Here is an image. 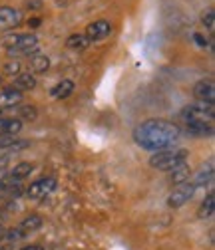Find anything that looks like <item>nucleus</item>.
I'll return each mask as SVG.
<instances>
[{
	"label": "nucleus",
	"instance_id": "nucleus-31",
	"mask_svg": "<svg viewBox=\"0 0 215 250\" xmlns=\"http://www.w3.org/2000/svg\"><path fill=\"white\" fill-rule=\"evenodd\" d=\"M0 111H2V109H0Z\"/></svg>",
	"mask_w": 215,
	"mask_h": 250
},
{
	"label": "nucleus",
	"instance_id": "nucleus-3",
	"mask_svg": "<svg viewBox=\"0 0 215 250\" xmlns=\"http://www.w3.org/2000/svg\"><path fill=\"white\" fill-rule=\"evenodd\" d=\"M0 46L6 48L8 56H26L34 54L38 48V38L34 34H10L0 40Z\"/></svg>",
	"mask_w": 215,
	"mask_h": 250
},
{
	"label": "nucleus",
	"instance_id": "nucleus-21",
	"mask_svg": "<svg viewBox=\"0 0 215 250\" xmlns=\"http://www.w3.org/2000/svg\"><path fill=\"white\" fill-rule=\"evenodd\" d=\"M90 44H92V42H90L84 34H72V36H68V40H66V46H68L70 50H78V52L86 50Z\"/></svg>",
	"mask_w": 215,
	"mask_h": 250
},
{
	"label": "nucleus",
	"instance_id": "nucleus-20",
	"mask_svg": "<svg viewBox=\"0 0 215 250\" xmlns=\"http://www.w3.org/2000/svg\"><path fill=\"white\" fill-rule=\"evenodd\" d=\"M213 212H215V195H213V191L203 199V203H201V207H199V210H197V216L199 218H211L213 216Z\"/></svg>",
	"mask_w": 215,
	"mask_h": 250
},
{
	"label": "nucleus",
	"instance_id": "nucleus-8",
	"mask_svg": "<svg viewBox=\"0 0 215 250\" xmlns=\"http://www.w3.org/2000/svg\"><path fill=\"white\" fill-rule=\"evenodd\" d=\"M112 32V24L108 20H96V22H90L86 26V38L90 42H96V40H104L106 36H110Z\"/></svg>",
	"mask_w": 215,
	"mask_h": 250
},
{
	"label": "nucleus",
	"instance_id": "nucleus-6",
	"mask_svg": "<svg viewBox=\"0 0 215 250\" xmlns=\"http://www.w3.org/2000/svg\"><path fill=\"white\" fill-rule=\"evenodd\" d=\"M54 189H56V179L54 177H42V179H38L34 183H30V187L26 189V195L30 199H44Z\"/></svg>",
	"mask_w": 215,
	"mask_h": 250
},
{
	"label": "nucleus",
	"instance_id": "nucleus-1",
	"mask_svg": "<svg viewBox=\"0 0 215 250\" xmlns=\"http://www.w3.org/2000/svg\"><path fill=\"white\" fill-rule=\"evenodd\" d=\"M179 135V127L167 119H147L134 129V141L147 151L169 149L177 143Z\"/></svg>",
	"mask_w": 215,
	"mask_h": 250
},
{
	"label": "nucleus",
	"instance_id": "nucleus-14",
	"mask_svg": "<svg viewBox=\"0 0 215 250\" xmlns=\"http://www.w3.org/2000/svg\"><path fill=\"white\" fill-rule=\"evenodd\" d=\"M14 87L18 89V91H30V89H34L36 87V76L34 74H30V72H20L18 76H16V80H14Z\"/></svg>",
	"mask_w": 215,
	"mask_h": 250
},
{
	"label": "nucleus",
	"instance_id": "nucleus-15",
	"mask_svg": "<svg viewBox=\"0 0 215 250\" xmlns=\"http://www.w3.org/2000/svg\"><path fill=\"white\" fill-rule=\"evenodd\" d=\"M72 91H74V82H70V80H62L58 85H54V87L50 89V96H52L54 100H64V98L70 96Z\"/></svg>",
	"mask_w": 215,
	"mask_h": 250
},
{
	"label": "nucleus",
	"instance_id": "nucleus-29",
	"mask_svg": "<svg viewBox=\"0 0 215 250\" xmlns=\"http://www.w3.org/2000/svg\"><path fill=\"white\" fill-rule=\"evenodd\" d=\"M2 232H4V230H2V227H0V238H2Z\"/></svg>",
	"mask_w": 215,
	"mask_h": 250
},
{
	"label": "nucleus",
	"instance_id": "nucleus-2",
	"mask_svg": "<svg viewBox=\"0 0 215 250\" xmlns=\"http://www.w3.org/2000/svg\"><path fill=\"white\" fill-rule=\"evenodd\" d=\"M188 159V151L186 149H162V151H153L149 157V165L158 171H173L175 167L183 165Z\"/></svg>",
	"mask_w": 215,
	"mask_h": 250
},
{
	"label": "nucleus",
	"instance_id": "nucleus-22",
	"mask_svg": "<svg viewBox=\"0 0 215 250\" xmlns=\"http://www.w3.org/2000/svg\"><path fill=\"white\" fill-rule=\"evenodd\" d=\"M2 72H4V76H18L20 72H22V64L14 58V60H8L6 64H4V68H2Z\"/></svg>",
	"mask_w": 215,
	"mask_h": 250
},
{
	"label": "nucleus",
	"instance_id": "nucleus-12",
	"mask_svg": "<svg viewBox=\"0 0 215 250\" xmlns=\"http://www.w3.org/2000/svg\"><path fill=\"white\" fill-rule=\"evenodd\" d=\"M22 129V121L18 117H0V135H16Z\"/></svg>",
	"mask_w": 215,
	"mask_h": 250
},
{
	"label": "nucleus",
	"instance_id": "nucleus-16",
	"mask_svg": "<svg viewBox=\"0 0 215 250\" xmlns=\"http://www.w3.org/2000/svg\"><path fill=\"white\" fill-rule=\"evenodd\" d=\"M42 227V216L40 214H28L26 218H22V223H20V230L24 232V236L26 234H30V232H34V230H38Z\"/></svg>",
	"mask_w": 215,
	"mask_h": 250
},
{
	"label": "nucleus",
	"instance_id": "nucleus-23",
	"mask_svg": "<svg viewBox=\"0 0 215 250\" xmlns=\"http://www.w3.org/2000/svg\"><path fill=\"white\" fill-rule=\"evenodd\" d=\"M18 113H20V121L22 119H28V121H32V119H36V107L34 105H22V107H18Z\"/></svg>",
	"mask_w": 215,
	"mask_h": 250
},
{
	"label": "nucleus",
	"instance_id": "nucleus-30",
	"mask_svg": "<svg viewBox=\"0 0 215 250\" xmlns=\"http://www.w3.org/2000/svg\"><path fill=\"white\" fill-rule=\"evenodd\" d=\"M0 83H2V76H0Z\"/></svg>",
	"mask_w": 215,
	"mask_h": 250
},
{
	"label": "nucleus",
	"instance_id": "nucleus-7",
	"mask_svg": "<svg viewBox=\"0 0 215 250\" xmlns=\"http://www.w3.org/2000/svg\"><path fill=\"white\" fill-rule=\"evenodd\" d=\"M22 24V12L12 6H0V32H6Z\"/></svg>",
	"mask_w": 215,
	"mask_h": 250
},
{
	"label": "nucleus",
	"instance_id": "nucleus-27",
	"mask_svg": "<svg viewBox=\"0 0 215 250\" xmlns=\"http://www.w3.org/2000/svg\"><path fill=\"white\" fill-rule=\"evenodd\" d=\"M20 250H44V248L38 246V244H30V246H24V248H20Z\"/></svg>",
	"mask_w": 215,
	"mask_h": 250
},
{
	"label": "nucleus",
	"instance_id": "nucleus-25",
	"mask_svg": "<svg viewBox=\"0 0 215 250\" xmlns=\"http://www.w3.org/2000/svg\"><path fill=\"white\" fill-rule=\"evenodd\" d=\"M6 238L12 242V240H20V238H24V232L20 230V229H10L8 230V234H6Z\"/></svg>",
	"mask_w": 215,
	"mask_h": 250
},
{
	"label": "nucleus",
	"instance_id": "nucleus-24",
	"mask_svg": "<svg viewBox=\"0 0 215 250\" xmlns=\"http://www.w3.org/2000/svg\"><path fill=\"white\" fill-rule=\"evenodd\" d=\"M203 24H205V28L209 30V32H213V30H215V12L211 8L203 14Z\"/></svg>",
	"mask_w": 215,
	"mask_h": 250
},
{
	"label": "nucleus",
	"instance_id": "nucleus-26",
	"mask_svg": "<svg viewBox=\"0 0 215 250\" xmlns=\"http://www.w3.org/2000/svg\"><path fill=\"white\" fill-rule=\"evenodd\" d=\"M193 40L197 42V46H201V48H205L207 46V40L201 36V34H193Z\"/></svg>",
	"mask_w": 215,
	"mask_h": 250
},
{
	"label": "nucleus",
	"instance_id": "nucleus-11",
	"mask_svg": "<svg viewBox=\"0 0 215 250\" xmlns=\"http://www.w3.org/2000/svg\"><path fill=\"white\" fill-rule=\"evenodd\" d=\"M20 102H22V91H18L16 87H6L0 91V109L16 107Z\"/></svg>",
	"mask_w": 215,
	"mask_h": 250
},
{
	"label": "nucleus",
	"instance_id": "nucleus-13",
	"mask_svg": "<svg viewBox=\"0 0 215 250\" xmlns=\"http://www.w3.org/2000/svg\"><path fill=\"white\" fill-rule=\"evenodd\" d=\"M50 68L48 56L42 54H30V74H42Z\"/></svg>",
	"mask_w": 215,
	"mask_h": 250
},
{
	"label": "nucleus",
	"instance_id": "nucleus-18",
	"mask_svg": "<svg viewBox=\"0 0 215 250\" xmlns=\"http://www.w3.org/2000/svg\"><path fill=\"white\" fill-rule=\"evenodd\" d=\"M28 145H30L28 141L18 139L16 135H0V149L12 151V149H24V147H28Z\"/></svg>",
	"mask_w": 215,
	"mask_h": 250
},
{
	"label": "nucleus",
	"instance_id": "nucleus-28",
	"mask_svg": "<svg viewBox=\"0 0 215 250\" xmlns=\"http://www.w3.org/2000/svg\"><path fill=\"white\" fill-rule=\"evenodd\" d=\"M40 24V18H32V20H28V26H38Z\"/></svg>",
	"mask_w": 215,
	"mask_h": 250
},
{
	"label": "nucleus",
	"instance_id": "nucleus-17",
	"mask_svg": "<svg viewBox=\"0 0 215 250\" xmlns=\"http://www.w3.org/2000/svg\"><path fill=\"white\" fill-rule=\"evenodd\" d=\"M32 169H34L32 163H18L10 173H6V179L8 181H22V179H26L30 173H32Z\"/></svg>",
	"mask_w": 215,
	"mask_h": 250
},
{
	"label": "nucleus",
	"instance_id": "nucleus-19",
	"mask_svg": "<svg viewBox=\"0 0 215 250\" xmlns=\"http://www.w3.org/2000/svg\"><path fill=\"white\" fill-rule=\"evenodd\" d=\"M190 177H191V171H190V167L183 163V165H179V167H175L173 171H171V177H169V181H171V185H183V183H188L190 181Z\"/></svg>",
	"mask_w": 215,
	"mask_h": 250
},
{
	"label": "nucleus",
	"instance_id": "nucleus-10",
	"mask_svg": "<svg viewBox=\"0 0 215 250\" xmlns=\"http://www.w3.org/2000/svg\"><path fill=\"white\" fill-rule=\"evenodd\" d=\"M193 96L197 98V102H205V104H213L215 100V83L213 80H201L193 85Z\"/></svg>",
	"mask_w": 215,
	"mask_h": 250
},
{
	"label": "nucleus",
	"instance_id": "nucleus-9",
	"mask_svg": "<svg viewBox=\"0 0 215 250\" xmlns=\"http://www.w3.org/2000/svg\"><path fill=\"white\" fill-rule=\"evenodd\" d=\"M213 175H215V161H213V157L211 159H207L201 167H199V171L195 173V177H193V185H195V189H199V187H207V185H211L213 183Z\"/></svg>",
	"mask_w": 215,
	"mask_h": 250
},
{
	"label": "nucleus",
	"instance_id": "nucleus-4",
	"mask_svg": "<svg viewBox=\"0 0 215 250\" xmlns=\"http://www.w3.org/2000/svg\"><path fill=\"white\" fill-rule=\"evenodd\" d=\"M213 117H215V107L213 104H205V102L188 105L181 111L183 123H213Z\"/></svg>",
	"mask_w": 215,
	"mask_h": 250
},
{
	"label": "nucleus",
	"instance_id": "nucleus-5",
	"mask_svg": "<svg viewBox=\"0 0 215 250\" xmlns=\"http://www.w3.org/2000/svg\"><path fill=\"white\" fill-rule=\"evenodd\" d=\"M195 185L193 183H183V185H177L175 189L171 191V195L167 197V205L169 207H173V208H179V207H183L186 203H190L191 199H193V195H195Z\"/></svg>",
	"mask_w": 215,
	"mask_h": 250
}]
</instances>
